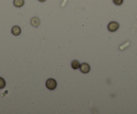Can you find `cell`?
<instances>
[{"label": "cell", "instance_id": "9", "mask_svg": "<svg viewBox=\"0 0 137 114\" xmlns=\"http://www.w3.org/2000/svg\"><path fill=\"white\" fill-rule=\"evenodd\" d=\"M113 2L115 5L117 6H120L123 3V0H113Z\"/></svg>", "mask_w": 137, "mask_h": 114}, {"label": "cell", "instance_id": "8", "mask_svg": "<svg viewBox=\"0 0 137 114\" xmlns=\"http://www.w3.org/2000/svg\"><path fill=\"white\" fill-rule=\"evenodd\" d=\"M5 87H6V81L2 77H0V89H4Z\"/></svg>", "mask_w": 137, "mask_h": 114}, {"label": "cell", "instance_id": "5", "mask_svg": "<svg viewBox=\"0 0 137 114\" xmlns=\"http://www.w3.org/2000/svg\"><path fill=\"white\" fill-rule=\"evenodd\" d=\"M24 0H14V5L17 8H20L24 6Z\"/></svg>", "mask_w": 137, "mask_h": 114}, {"label": "cell", "instance_id": "3", "mask_svg": "<svg viewBox=\"0 0 137 114\" xmlns=\"http://www.w3.org/2000/svg\"><path fill=\"white\" fill-rule=\"evenodd\" d=\"M80 70L83 73H88L90 71V66L87 63H83L80 65Z\"/></svg>", "mask_w": 137, "mask_h": 114}, {"label": "cell", "instance_id": "2", "mask_svg": "<svg viewBox=\"0 0 137 114\" xmlns=\"http://www.w3.org/2000/svg\"><path fill=\"white\" fill-rule=\"evenodd\" d=\"M119 26H120V25L116 22H112L108 24V30L110 32H115V31H116L118 29Z\"/></svg>", "mask_w": 137, "mask_h": 114}, {"label": "cell", "instance_id": "1", "mask_svg": "<svg viewBox=\"0 0 137 114\" xmlns=\"http://www.w3.org/2000/svg\"><path fill=\"white\" fill-rule=\"evenodd\" d=\"M57 85V83L54 79H48V80L46 81V87L49 89V90H54L56 87Z\"/></svg>", "mask_w": 137, "mask_h": 114}, {"label": "cell", "instance_id": "10", "mask_svg": "<svg viewBox=\"0 0 137 114\" xmlns=\"http://www.w3.org/2000/svg\"><path fill=\"white\" fill-rule=\"evenodd\" d=\"M38 1H40V2H44L46 0H38Z\"/></svg>", "mask_w": 137, "mask_h": 114}, {"label": "cell", "instance_id": "4", "mask_svg": "<svg viewBox=\"0 0 137 114\" xmlns=\"http://www.w3.org/2000/svg\"><path fill=\"white\" fill-rule=\"evenodd\" d=\"M12 32L14 36H18L21 33V28L18 26H14L12 29Z\"/></svg>", "mask_w": 137, "mask_h": 114}, {"label": "cell", "instance_id": "7", "mask_svg": "<svg viewBox=\"0 0 137 114\" xmlns=\"http://www.w3.org/2000/svg\"><path fill=\"white\" fill-rule=\"evenodd\" d=\"M71 66L73 69H77L80 67V64L78 60H75L71 62Z\"/></svg>", "mask_w": 137, "mask_h": 114}, {"label": "cell", "instance_id": "6", "mask_svg": "<svg viewBox=\"0 0 137 114\" xmlns=\"http://www.w3.org/2000/svg\"><path fill=\"white\" fill-rule=\"evenodd\" d=\"M31 24L34 27H38L40 24V20L38 18H33L31 20Z\"/></svg>", "mask_w": 137, "mask_h": 114}]
</instances>
